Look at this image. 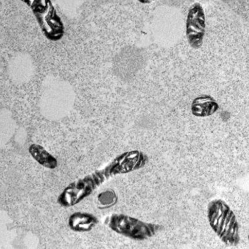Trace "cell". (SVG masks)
<instances>
[{
    "mask_svg": "<svg viewBox=\"0 0 249 249\" xmlns=\"http://www.w3.org/2000/svg\"><path fill=\"white\" fill-rule=\"evenodd\" d=\"M98 222L96 216L88 213L75 212L68 219L71 230L75 232L90 231Z\"/></svg>",
    "mask_w": 249,
    "mask_h": 249,
    "instance_id": "obj_6",
    "label": "cell"
},
{
    "mask_svg": "<svg viewBox=\"0 0 249 249\" xmlns=\"http://www.w3.org/2000/svg\"><path fill=\"white\" fill-rule=\"evenodd\" d=\"M106 223L116 233L138 241L151 238L161 228L160 225L143 222L123 214L112 215Z\"/></svg>",
    "mask_w": 249,
    "mask_h": 249,
    "instance_id": "obj_3",
    "label": "cell"
},
{
    "mask_svg": "<svg viewBox=\"0 0 249 249\" xmlns=\"http://www.w3.org/2000/svg\"><path fill=\"white\" fill-rule=\"evenodd\" d=\"M219 106L210 96L204 95L196 98L192 105V113L198 117H206L213 114Z\"/></svg>",
    "mask_w": 249,
    "mask_h": 249,
    "instance_id": "obj_7",
    "label": "cell"
},
{
    "mask_svg": "<svg viewBox=\"0 0 249 249\" xmlns=\"http://www.w3.org/2000/svg\"><path fill=\"white\" fill-rule=\"evenodd\" d=\"M147 161L148 157L142 152L135 150L124 152L103 169L70 184L59 196L57 202L63 207L74 206L112 177L139 170L145 166Z\"/></svg>",
    "mask_w": 249,
    "mask_h": 249,
    "instance_id": "obj_1",
    "label": "cell"
},
{
    "mask_svg": "<svg viewBox=\"0 0 249 249\" xmlns=\"http://www.w3.org/2000/svg\"><path fill=\"white\" fill-rule=\"evenodd\" d=\"M208 219L213 230L227 246L235 247L240 242L239 226L236 216L222 199L212 200L208 206Z\"/></svg>",
    "mask_w": 249,
    "mask_h": 249,
    "instance_id": "obj_2",
    "label": "cell"
},
{
    "mask_svg": "<svg viewBox=\"0 0 249 249\" xmlns=\"http://www.w3.org/2000/svg\"><path fill=\"white\" fill-rule=\"evenodd\" d=\"M98 201L100 208H109L118 202V196L113 190H107L102 192L98 196Z\"/></svg>",
    "mask_w": 249,
    "mask_h": 249,
    "instance_id": "obj_9",
    "label": "cell"
},
{
    "mask_svg": "<svg viewBox=\"0 0 249 249\" xmlns=\"http://www.w3.org/2000/svg\"><path fill=\"white\" fill-rule=\"evenodd\" d=\"M29 152L32 158L41 165L50 169H54L57 166L58 161L41 145L33 144L29 148Z\"/></svg>",
    "mask_w": 249,
    "mask_h": 249,
    "instance_id": "obj_8",
    "label": "cell"
},
{
    "mask_svg": "<svg viewBox=\"0 0 249 249\" xmlns=\"http://www.w3.org/2000/svg\"><path fill=\"white\" fill-rule=\"evenodd\" d=\"M206 29L205 15L201 5L196 3L189 11L186 34L192 47L198 49L201 47Z\"/></svg>",
    "mask_w": 249,
    "mask_h": 249,
    "instance_id": "obj_5",
    "label": "cell"
},
{
    "mask_svg": "<svg viewBox=\"0 0 249 249\" xmlns=\"http://www.w3.org/2000/svg\"><path fill=\"white\" fill-rule=\"evenodd\" d=\"M32 8L47 37L53 40L61 38L64 34L63 25L51 1H34Z\"/></svg>",
    "mask_w": 249,
    "mask_h": 249,
    "instance_id": "obj_4",
    "label": "cell"
}]
</instances>
